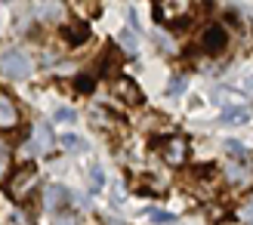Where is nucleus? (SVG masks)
Segmentation results:
<instances>
[{"label": "nucleus", "instance_id": "nucleus-3", "mask_svg": "<svg viewBox=\"0 0 253 225\" xmlns=\"http://www.w3.org/2000/svg\"><path fill=\"white\" fill-rule=\"evenodd\" d=\"M49 148H53V133H49L46 123H37L34 136H31V139H25V145H22V154L25 157H37V154L49 151Z\"/></svg>", "mask_w": 253, "mask_h": 225}, {"label": "nucleus", "instance_id": "nucleus-4", "mask_svg": "<svg viewBox=\"0 0 253 225\" xmlns=\"http://www.w3.org/2000/svg\"><path fill=\"white\" fill-rule=\"evenodd\" d=\"M161 157L167 160L170 167L185 164V157H188V145H185V139H179V136H170V139H164V142H161Z\"/></svg>", "mask_w": 253, "mask_h": 225}, {"label": "nucleus", "instance_id": "nucleus-14", "mask_svg": "<svg viewBox=\"0 0 253 225\" xmlns=\"http://www.w3.org/2000/svg\"><path fill=\"white\" fill-rule=\"evenodd\" d=\"M41 16L43 19H59L62 16V6L59 3H46V6H41Z\"/></svg>", "mask_w": 253, "mask_h": 225}, {"label": "nucleus", "instance_id": "nucleus-21", "mask_svg": "<svg viewBox=\"0 0 253 225\" xmlns=\"http://www.w3.org/2000/svg\"><path fill=\"white\" fill-rule=\"evenodd\" d=\"M78 90L90 93V90H93V80H90V77H81V80H78Z\"/></svg>", "mask_w": 253, "mask_h": 225}, {"label": "nucleus", "instance_id": "nucleus-13", "mask_svg": "<svg viewBox=\"0 0 253 225\" xmlns=\"http://www.w3.org/2000/svg\"><path fill=\"white\" fill-rule=\"evenodd\" d=\"M241 120H247L244 108H229V111H222V117H219V123H241Z\"/></svg>", "mask_w": 253, "mask_h": 225}, {"label": "nucleus", "instance_id": "nucleus-12", "mask_svg": "<svg viewBox=\"0 0 253 225\" xmlns=\"http://www.w3.org/2000/svg\"><path fill=\"white\" fill-rule=\"evenodd\" d=\"M118 43H121V49H124L126 56H136V53H139V37H136L133 31H126V28L118 34Z\"/></svg>", "mask_w": 253, "mask_h": 225}, {"label": "nucleus", "instance_id": "nucleus-19", "mask_svg": "<svg viewBox=\"0 0 253 225\" xmlns=\"http://www.w3.org/2000/svg\"><path fill=\"white\" fill-rule=\"evenodd\" d=\"M225 148H229L235 157H244V145H241V142H225Z\"/></svg>", "mask_w": 253, "mask_h": 225}, {"label": "nucleus", "instance_id": "nucleus-2", "mask_svg": "<svg viewBox=\"0 0 253 225\" xmlns=\"http://www.w3.org/2000/svg\"><path fill=\"white\" fill-rule=\"evenodd\" d=\"M34 185H37V170L34 167H22V170L12 173V179L6 182V191H9L12 201H25Z\"/></svg>", "mask_w": 253, "mask_h": 225}, {"label": "nucleus", "instance_id": "nucleus-6", "mask_svg": "<svg viewBox=\"0 0 253 225\" xmlns=\"http://www.w3.org/2000/svg\"><path fill=\"white\" fill-rule=\"evenodd\" d=\"M19 127V108L12 105V99L0 93V130H16Z\"/></svg>", "mask_w": 253, "mask_h": 225}, {"label": "nucleus", "instance_id": "nucleus-9", "mask_svg": "<svg viewBox=\"0 0 253 225\" xmlns=\"http://www.w3.org/2000/svg\"><path fill=\"white\" fill-rule=\"evenodd\" d=\"M59 142H62V148H65V151H71V154H84L86 148H90V142H86L84 136H74V133H65Z\"/></svg>", "mask_w": 253, "mask_h": 225}, {"label": "nucleus", "instance_id": "nucleus-15", "mask_svg": "<svg viewBox=\"0 0 253 225\" xmlns=\"http://www.w3.org/2000/svg\"><path fill=\"white\" fill-rule=\"evenodd\" d=\"M185 83H188L185 77H173V80H170V86H167V93H170V96H179V93H185Z\"/></svg>", "mask_w": 253, "mask_h": 225}, {"label": "nucleus", "instance_id": "nucleus-10", "mask_svg": "<svg viewBox=\"0 0 253 225\" xmlns=\"http://www.w3.org/2000/svg\"><path fill=\"white\" fill-rule=\"evenodd\" d=\"M62 37H65L68 43H84L86 37H90V28H86L84 22H78V25H65V28H62Z\"/></svg>", "mask_w": 253, "mask_h": 225}, {"label": "nucleus", "instance_id": "nucleus-20", "mask_svg": "<svg viewBox=\"0 0 253 225\" xmlns=\"http://www.w3.org/2000/svg\"><path fill=\"white\" fill-rule=\"evenodd\" d=\"M6 164H9V154H6V148L0 145V176L6 173Z\"/></svg>", "mask_w": 253, "mask_h": 225}, {"label": "nucleus", "instance_id": "nucleus-17", "mask_svg": "<svg viewBox=\"0 0 253 225\" xmlns=\"http://www.w3.org/2000/svg\"><path fill=\"white\" fill-rule=\"evenodd\" d=\"M56 120H65V123H74V120H78V114H74L71 108H59V111H56Z\"/></svg>", "mask_w": 253, "mask_h": 225}, {"label": "nucleus", "instance_id": "nucleus-5", "mask_svg": "<svg viewBox=\"0 0 253 225\" xmlns=\"http://www.w3.org/2000/svg\"><path fill=\"white\" fill-rule=\"evenodd\" d=\"M225 43H229V34H225L222 25H207V28L201 31V46H204L207 53H222Z\"/></svg>", "mask_w": 253, "mask_h": 225}, {"label": "nucleus", "instance_id": "nucleus-18", "mask_svg": "<svg viewBox=\"0 0 253 225\" xmlns=\"http://www.w3.org/2000/svg\"><path fill=\"white\" fill-rule=\"evenodd\" d=\"M148 219H155V222H173V216L164 213V210H148Z\"/></svg>", "mask_w": 253, "mask_h": 225}, {"label": "nucleus", "instance_id": "nucleus-23", "mask_svg": "<svg viewBox=\"0 0 253 225\" xmlns=\"http://www.w3.org/2000/svg\"><path fill=\"white\" fill-rule=\"evenodd\" d=\"M56 225H74V219H71V216H62V219H59Z\"/></svg>", "mask_w": 253, "mask_h": 225}, {"label": "nucleus", "instance_id": "nucleus-8", "mask_svg": "<svg viewBox=\"0 0 253 225\" xmlns=\"http://www.w3.org/2000/svg\"><path fill=\"white\" fill-rule=\"evenodd\" d=\"M115 90H118V96H124V102H130V105H139V102H142V93H139V86H136L133 80H118Z\"/></svg>", "mask_w": 253, "mask_h": 225}, {"label": "nucleus", "instance_id": "nucleus-7", "mask_svg": "<svg viewBox=\"0 0 253 225\" xmlns=\"http://www.w3.org/2000/svg\"><path fill=\"white\" fill-rule=\"evenodd\" d=\"M182 12H188L185 3H158V6H155V19H158L161 25H173L176 19L182 16Z\"/></svg>", "mask_w": 253, "mask_h": 225}, {"label": "nucleus", "instance_id": "nucleus-1", "mask_svg": "<svg viewBox=\"0 0 253 225\" xmlns=\"http://www.w3.org/2000/svg\"><path fill=\"white\" fill-rule=\"evenodd\" d=\"M0 71H3V77L9 80H22L31 74V59L22 53V49H6L3 56H0Z\"/></svg>", "mask_w": 253, "mask_h": 225}, {"label": "nucleus", "instance_id": "nucleus-11", "mask_svg": "<svg viewBox=\"0 0 253 225\" xmlns=\"http://www.w3.org/2000/svg\"><path fill=\"white\" fill-rule=\"evenodd\" d=\"M68 188H65V185H53V188H49L46 191V207L49 210H59V207H65L68 204Z\"/></svg>", "mask_w": 253, "mask_h": 225}, {"label": "nucleus", "instance_id": "nucleus-16", "mask_svg": "<svg viewBox=\"0 0 253 225\" xmlns=\"http://www.w3.org/2000/svg\"><path fill=\"white\" fill-rule=\"evenodd\" d=\"M90 182H93V188H102V185H105V173H102V167H93V170H90Z\"/></svg>", "mask_w": 253, "mask_h": 225}, {"label": "nucleus", "instance_id": "nucleus-22", "mask_svg": "<svg viewBox=\"0 0 253 225\" xmlns=\"http://www.w3.org/2000/svg\"><path fill=\"white\" fill-rule=\"evenodd\" d=\"M241 216H244V222H253V201L244 207V213H241Z\"/></svg>", "mask_w": 253, "mask_h": 225}]
</instances>
